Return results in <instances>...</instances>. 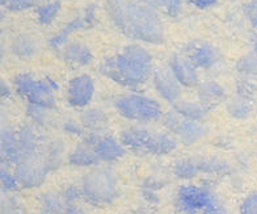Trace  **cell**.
Returning <instances> with one entry per match:
<instances>
[{"instance_id": "cell-1", "label": "cell", "mask_w": 257, "mask_h": 214, "mask_svg": "<svg viewBox=\"0 0 257 214\" xmlns=\"http://www.w3.org/2000/svg\"><path fill=\"white\" fill-rule=\"evenodd\" d=\"M106 12L126 37L154 45L164 41V27L155 8L139 0H108Z\"/></svg>"}, {"instance_id": "cell-2", "label": "cell", "mask_w": 257, "mask_h": 214, "mask_svg": "<svg viewBox=\"0 0 257 214\" xmlns=\"http://www.w3.org/2000/svg\"><path fill=\"white\" fill-rule=\"evenodd\" d=\"M100 72L126 88H138L153 78V57L139 45H127L100 65Z\"/></svg>"}, {"instance_id": "cell-3", "label": "cell", "mask_w": 257, "mask_h": 214, "mask_svg": "<svg viewBox=\"0 0 257 214\" xmlns=\"http://www.w3.org/2000/svg\"><path fill=\"white\" fill-rule=\"evenodd\" d=\"M176 214H228L218 193L206 184H183L175 197Z\"/></svg>"}, {"instance_id": "cell-4", "label": "cell", "mask_w": 257, "mask_h": 214, "mask_svg": "<svg viewBox=\"0 0 257 214\" xmlns=\"http://www.w3.org/2000/svg\"><path fill=\"white\" fill-rule=\"evenodd\" d=\"M121 142L126 149L136 153L163 157L177 149L179 141L168 132L146 128L142 125L130 126L121 133Z\"/></svg>"}, {"instance_id": "cell-5", "label": "cell", "mask_w": 257, "mask_h": 214, "mask_svg": "<svg viewBox=\"0 0 257 214\" xmlns=\"http://www.w3.org/2000/svg\"><path fill=\"white\" fill-rule=\"evenodd\" d=\"M83 200L95 207L112 205L119 194L118 177L109 167H96L80 181Z\"/></svg>"}, {"instance_id": "cell-6", "label": "cell", "mask_w": 257, "mask_h": 214, "mask_svg": "<svg viewBox=\"0 0 257 214\" xmlns=\"http://www.w3.org/2000/svg\"><path fill=\"white\" fill-rule=\"evenodd\" d=\"M57 83L50 78H36L21 72L14 79V89L28 105L54 109L57 105Z\"/></svg>"}, {"instance_id": "cell-7", "label": "cell", "mask_w": 257, "mask_h": 214, "mask_svg": "<svg viewBox=\"0 0 257 214\" xmlns=\"http://www.w3.org/2000/svg\"><path fill=\"white\" fill-rule=\"evenodd\" d=\"M114 109L119 116L138 124L155 123L163 119V108L158 100L142 93H125L115 97Z\"/></svg>"}, {"instance_id": "cell-8", "label": "cell", "mask_w": 257, "mask_h": 214, "mask_svg": "<svg viewBox=\"0 0 257 214\" xmlns=\"http://www.w3.org/2000/svg\"><path fill=\"white\" fill-rule=\"evenodd\" d=\"M53 171L54 170L45 158L44 150L37 154L23 155L14 166V172L20 184V188L24 189L41 187Z\"/></svg>"}, {"instance_id": "cell-9", "label": "cell", "mask_w": 257, "mask_h": 214, "mask_svg": "<svg viewBox=\"0 0 257 214\" xmlns=\"http://www.w3.org/2000/svg\"><path fill=\"white\" fill-rule=\"evenodd\" d=\"M163 125L167 132L171 133L179 142L185 146H192L200 142L207 134L206 125L201 121L184 119L176 111L168 112L163 116Z\"/></svg>"}, {"instance_id": "cell-10", "label": "cell", "mask_w": 257, "mask_h": 214, "mask_svg": "<svg viewBox=\"0 0 257 214\" xmlns=\"http://www.w3.org/2000/svg\"><path fill=\"white\" fill-rule=\"evenodd\" d=\"M95 91V80L92 79L91 75H76L66 87V101L72 108H87L93 100Z\"/></svg>"}, {"instance_id": "cell-11", "label": "cell", "mask_w": 257, "mask_h": 214, "mask_svg": "<svg viewBox=\"0 0 257 214\" xmlns=\"http://www.w3.org/2000/svg\"><path fill=\"white\" fill-rule=\"evenodd\" d=\"M83 141L92 145L97 154L98 159L105 163H113L122 159L126 154L125 145L121 140H117L114 137L108 134H97V133H87L83 137Z\"/></svg>"}, {"instance_id": "cell-12", "label": "cell", "mask_w": 257, "mask_h": 214, "mask_svg": "<svg viewBox=\"0 0 257 214\" xmlns=\"http://www.w3.org/2000/svg\"><path fill=\"white\" fill-rule=\"evenodd\" d=\"M153 82L158 95L164 101L175 105L180 101L183 93V84L177 80L169 66H162L154 70Z\"/></svg>"}, {"instance_id": "cell-13", "label": "cell", "mask_w": 257, "mask_h": 214, "mask_svg": "<svg viewBox=\"0 0 257 214\" xmlns=\"http://www.w3.org/2000/svg\"><path fill=\"white\" fill-rule=\"evenodd\" d=\"M185 54L190 58V61L196 65L197 68L202 70H213L222 62V54L214 45L209 42L196 41L185 49Z\"/></svg>"}, {"instance_id": "cell-14", "label": "cell", "mask_w": 257, "mask_h": 214, "mask_svg": "<svg viewBox=\"0 0 257 214\" xmlns=\"http://www.w3.org/2000/svg\"><path fill=\"white\" fill-rule=\"evenodd\" d=\"M95 7H93V6H89V7L83 12V15L72 19V20L64 25L57 34H54V36L49 40V46H50L51 49H54V50L63 49L64 46L67 45L68 37H70L72 33L81 31V29H85V28H89L93 23H95Z\"/></svg>"}, {"instance_id": "cell-15", "label": "cell", "mask_w": 257, "mask_h": 214, "mask_svg": "<svg viewBox=\"0 0 257 214\" xmlns=\"http://www.w3.org/2000/svg\"><path fill=\"white\" fill-rule=\"evenodd\" d=\"M168 66L177 78V80L183 84V87H198L200 84L198 68L185 54V51H180V53L173 54L169 59Z\"/></svg>"}, {"instance_id": "cell-16", "label": "cell", "mask_w": 257, "mask_h": 214, "mask_svg": "<svg viewBox=\"0 0 257 214\" xmlns=\"http://www.w3.org/2000/svg\"><path fill=\"white\" fill-rule=\"evenodd\" d=\"M17 141L20 147V157L41 153L46 143V138L41 133L40 128L32 123L24 124L17 129Z\"/></svg>"}, {"instance_id": "cell-17", "label": "cell", "mask_w": 257, "mask_h": 214, "mask_svg": "<svg viewBox=\"0 0 257 214\" xmlns=\"http://www.w3.org/2000/svg\"><path fill=\"white\" fill-rule=\"evenodd\" d=\"M2 164L14 167L20 158V147L17 141V130L14 129L10 124L4 123L2 125Z\"/></svg>"}, {"instance_id": "cell-18", "label": "cell", "mask_w": 257, "mask_h": 214, "mask_svg": "<svg viewBox=\"0 0 257 214\" xmlns=\"http://www.w3.org/2000/svg\"><path fill=\"white\" fill-rule=\"evenodd\" d=\"M67 163L76 168H96L101 160L98 159L92 145L81 141L67 154Z\"/></svg>"}, {"instance_id": "cell-19", "label": "cell", "mask_w": 257, "mask_h": 214, "mask_svg": "<svg viewBox=\"0 0 257 214\" xmlns=\"http://www.w3.org/2000/svg\"><path fill=\"white\" fill-rule=\"evenodd\" d=\"M62 55L64 61L74 67H85L91 65L93 61L91 49L81 42H68L62 49Z\"/></svg>"}, {"instance_id": "cell-20", "label": "cell", "mask_w": 257, "mask_h": 214, "mask_svg": "<svg viewBox=\"0 0 257 214\" xmlns=\"http://www.w3.org/2000/svg\"><path fill=\"white\" fill-rule=\"evenodd\" d=\"M197 96L202 104L211 109L213 106L219 105L226 100V89L214 80H206L198 84Z\"/></svg>"}, {"instance_id": "cell-21", "label": "cell", "mask_w": 257, "mask_h": 214, "mask_svg": "<svg viewBox=\"0 0 257 214\" xmlns=\"http://www.w3.org/2000/svg\"><path fill=\"white\" fill-rule=\"evenodd\" d=\"M80 123L83 124L87 133L102 134L108 129L109 116L101 108H88L81 113Z\"/></svg>"}, {"instance_id": "cell-22", "label": "cell", "mask_w": 257, "mask_h": 214, "mask_svg": "<svg viewBox=\"0 0 257 214\" xmlns=\"http://www.w3.org/2000/svg\"><path fill=\"white\" fill-rule=\"evenodd\" d=\"M40 49L41 45L37 37L29 33H23L17 36L11 45L12 53L20 59H31V58L36 57Z\"/></svg>"}, {"instance_id": "cell-23", "label": "cell", "mask_w": 257, "mask_h": 214, "mask_svg": "<svg viewBox=\"0 0 257 214\" xmlns=\"http://www.w3.org/2000/svg\"><path fill=\"white\" fill-rule=\"evenodd\" d=\"M227 113L230 117L235 120H248L253 113L254 104L253 99L249 96H244L240 93H236L235 97L228 100L226 105Z\"/></svg>"}, {"instance_id": "cell-24", "label": "cell", "mask_w": 257, "mask_h": 214, "mask_svg": "<svg viewBox=\"0 0 257 214\" xmlns=\"http://www.w3.org/2000/svg\"><path fill=\"white\" fill-rule=\"evenodd\" d=\"M173 111H176L180 116H183L184 119L201 121V123H203V120L206 119L210 112V109L205 104H202L200 100H196V101L180 100L179 102L173 105Z\"/></svg>"}, {"instance_id": "cell-25", "label": "cell", "mask_w": 257, "mask_h": 214, "mask_svg": "<svg viewBox=\"0 0 257 214\" xmlns=\"http://www.w3.org/2000/svg\"><path fill=\"white\" fill-rule=\"evenodd\" d=\"M40 210L45 214H63L66 202L61 192L48 190L40 194L38 197Z\"/></svg>"}, {"instance_id": "cell-26", "label": "cell", "mask_w": 257, "mask_h": 214, "mask_svg": "<svg viewBox=\"0 0 257 214\" xmlns=\"http://www.w3.org/2000/svg\"><path fill=\"white\" fill-rule=\"evenodd\" d=\"M197 166L200 173L205 175H227L231 171L230 163L217 157L197 158Z\"/></svg>"}, {"instance_id": "cell-27", "label": "cell", "mask_w": 257, "mask_h": 214, "mask_svg": "<svg viewBox=\"0 0 257 214\" xmlns=\"http://www.w3.org/2000/svg\"><path fill=\"white\" fill-rule=\"evenodd\" d=\"M66 154V146L64 141L62 138H53L50 141H46L44 146V155L53 170H57L61 166Z\"/></svg>"}, {"instance_id": "cell-28", "label": "cell", "mask_w": 257, "mask_h": 214, "mask_svg": "<svg viewBox=\"0 0 257 214\" xmlns=\"http://www.w3.org/2000/svg\"><path fill=\"white\" fill-rule=\"evenodd\" d=\"M54 109L42 108V106H34V105H27V116L29 119V123L36 125L37 128L42 129V128H49L54 123V115H53Z\"/></svg>"}, {"instance_id": "cell-29", "label": "cell", "mask_w": 257, "mask_h": 214, "mask_svg": "<svg viewBox=\"0 0 257 214\" xmlns=\"http://www.w3.org/2000/svg\"><path fill=\"white\" fill-rule=\"evenodd\" d=\"M173 175L180 179V180L189 181L194 177L200 175L198 166H197V160L193 158H183V159H177L173 163Z\"/></svg>"}, {"instance_id": "cell-30", "label": "cell", "mask_w": 257, "mask_h": 214, "mask_svg": "<svg viewBox=\"0 0 257 214\" xmlns=\"http://www.w3.org/2000/svg\"><path fill=\"white\" fill-rule=\"evenodd\" d=\"M59 12H61V2L59 0H51V2L42 4L37 8L36 16H37V21L41 25L48 27V25L54 23Z\"/></svg>"}, {"instance_id": "cell-31", "label": "cell", "mask_w": 257, "mask_h": 214, "mask_svg": "<svg viewBox=\"0 0 257 214\" xmlns=\"http://www.w3.org/2000/svg\"><path fill=\"white\" fill-rule=\"evenodd\" d=\"M237 70L245 78L257 76V51L248 53L237 62Z\"/></svg>"}, {"instance_id": "cell-32", "label": "cell", "mask_w": 257, "mask_h": 214, "mask_svg": "<svg viewBox=\"0 0 257 214\" xmlns=\"http://www.w3.org/2000/svg\"><path fill=\"white\" fill-rule=\"evenodd\" d=\"M0 181H2V190L4 193H15L17 189H20V184L15 172L4 164H2V170H0Z\"/></svg>"}, {"instance_id": "cell-33", "label": "cell", "mask_w": 257, "mask_h": 214, "mask_svg": "<svg viewBox=\"0 0 257 214\" xmlns=\"http://www.w3.org/2000/svg\"><path fill=\"white\" fill-rule=\"evenodd\" d=\"M2 214H24V206L14 193H4L2 198Z\"/></svg>"}, {"instance_id": "cell-34", "label": "cell", "mask_w": 257, "mask_h": 214, "mask_svg": "<svg viewBox=\"0 0 257 214\" xmlns=\"http://www.w3.org/2000/svg\"><path fill=\"white\" fill-rule=\"evenodd\" d=\"M62 130L71 137H84L87 134V130L80 123V120L79 121L74 119L64 120L62 123Z\"/></svg>"}, {"instance_id": "cell-35", "label": "cell", "mask_w": 257, "mask_h": 214, "mask_svg": "<svg viewBox=\"0 0 257 214\" xmlns=\"http://www.w3.org/2000/svg\"><path fill=\"white\" fill-rule=\"evenodd\" d=\"M244 12L247 15L250 28L253 29V50L257 51V0H250L244 8Z\"/></svg>"}, {"instance_id": "cell-36", "label": "cell", "mask_w": 257, "mask_h": 214, "mask_svg": "<svg viewBox=\"0 0 257 214\" xmlns=\"http://www.w3.org/2000/svg\"><path fill=\"white\" fill-rule=\"evenodd\" d=\"M61 193L63 196V200L66 202V205L79 202V200L83 198L80 185H76V184H67V185H64L63 189L61 190Z\"/></svg>"}, {"instance_id": "cell-37", "label": "cell", "mask_w": 257, "mask_h": 214, "mask_svg": "<svg viewBox=\"0 0 257 214\" xmlns=\"http://www.w3.org/2000/svg\"><path fill=\"white\" fill-rule=\"evenodd\" d=\"M239 214H257V189L252 190L241 200Z\"/></svg>"}, {"instance_id": "cell-38", "label": "cell", "mask_w": 257, "mask_h": 214, "mask_svg": "<svg viewBox=\"0 0 257 214\" xmlns=\"http://www.w3.org/2000/svg\"><path fill=\"white\" fill-rule=\"evenodd\" d=\"M38 2L40 0H2V6L7 8L8 11L19 12V11L29 10L34 6H37Z\"/></svg>"}, {"instance_id": "cell-39", "label": "cell", "mask_w": 257, "mask_h": 214, "mask_svg": "<svg viewBox=\"0 0 257 214\" xmlns=\"http://www.w3.org/2000/svg\"><path fill=\"white\" fill-rule=\"evenodd\" d=\"M183 0H158V10H163L169 16H177L181 11Z\"/></svg>"}, {"instance_id": "cell-40", "label": "cell", "mask_w": 257, "mask_h": 214, "mask_svg": "<svg viewBox=\"0 0 257 214\" xmlns=\"http://www.w3.org/2000/svg\"><path fill=\"white\" fill-rule=\"evenodd\" d=\"M63 214H88L84 207L81 206L79 202H74V204H67L64 207Z\"/></svg>"}, {"instance_id": "cell-41", "label": "cell", "mask_w": 257, "mask_h": 214, "mask_svg": "<svg viewBox=\"0 0 257 214\" xmlns=\"http://www.w3.org/2000/svg\"><path fill=\"white\" fill-rule=\"evenodd\" d=\"M188 2L192 3L194 7L200 8V10H205V8L213 7L218 0H188Z\"/></svg>"}, {"instance_id": "cell-42", "label": "cell", "mask_w": 257, "mask_h": 214, "mask_svg": "<svg viewBox=\"0 0 257 214\" xmlns=\"http://www.w3.org/2000/svg\"><path fill=\"white\" fill-rule=\"evenodd\" d=\"M0 88H2V97H3V99L10 97L11 93H12V89H11L10 85L4 82V80H2V83H0Z\"/></svg>"}, {"instance_id": "cell-43", "label": "cell", "mask_w": 257, "mask_h": 214, "mask_svg": "<svg viewBox=\"0 0 257 214\" xmlns=\"http://www.w3.org/2000/svg\"><path fill=\"white\" fill-rule=\"evenodd\" d=\"M139 2H142V3L150 6V7H153V8H155V10H158V0H139Z\"/></svg>"}, {"instance_id": "cell-44", "label": "cell", "mask_w": 257, "mask_h": 214, "mask_svg": "<svg viewBox=\"0 0 257 214\" xmlns=\"http://www.w3.org/2000/svg\"><path fill=\"white\" fill-rule=\"evenodd\" d=\"M32 214H45V213H42V211H37V213H32Z\"/></svg>"}]
</instances>
